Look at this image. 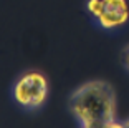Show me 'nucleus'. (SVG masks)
<instances>
[{"mask_svg":"<svg viewBox=\"0 0 129 128\" xmlns=\"http://www.w3.org/2000/svg\"><path fill=\"white\" fill-rule=\"evenodd\" d=\"M121 63H122V67H124V70L129 73V43L121 52Z\"/></svg>","mask_w":129,"mask_h":128,"instance_id":"nucleus-5","label":"nucleus"},{"mask_svg":"<svg viewBox=\"0 0 129 128\" xmlns=\"http://www.w3.org/2000/svg\"><path fill=\"white\" fill-rule=\"evenodd\" d=\"M124 125H126V128H129V118H126V120H124Z\"/></svg>","mask_w":129,"mask_h":128,"instance_id":"nucleus-6","label":"nucleus"},{"mask_svg":"<svg viewBox=\"0 0 129 128\" xmlns=\"http://www.w3.org/2000/svg\"><path fill=\"white\" fill-rule=\"evenodd\" d=\"M68 106L80 126L114 120L118 113L114 88L104 80H89L76 87L68 97Z\"/></svg>","mask_w":129,"mask_h":128,"instance_id":"nucleus-1","label":"nucleus"},{"mask_svg":"<svg viewBox=\"0 0 129 128\" xmlns=\"http://www.w3.org/2000/svg\"><path fill=\"white\" fill-rule=\"evenodd\" d=\"M84 10L104 32H118L129 22V0H86Z\"/></svg>","mask_w":129,"mask_h":128,"instance_id":"nucleus-3","label":"nucleus"},{"mask_svg":"<svg viewBox=\"0 0 129 128\" xmlns=\"http://www.w3.org/2000/svg\"><path fill=\"white\" fill-rule=\"evenodd\" d=\"M50 95L48 78L38 70H27L13 82L12 98L25 112H37L46 103Z\"/></svg>","mask_w":129,"mask_h":128,"instance_id":"nucleus-2","label":"nucleus"},{"mask_svg":"<svg viewBox=\"0 0 129 128\" xmlns=\"http://www.w3.org/2000/svg\"><path fill=\"white\" fill-rule=\"evenodd\" d=\"M80 128H126L124 120L119 121L118 118L109 121H103V123H96V125H89V126H80Z\"/></svg>","mask_w":129,"mask_h":128,"instance_id":"nucleus-4","label":"nucleus"}]
</instances>
